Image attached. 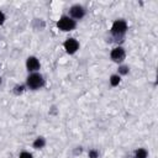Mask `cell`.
Returning a JSON list of instances; mask_svg holds the SVG:
<instances>
[{
    "mask_svg": "<svg viewBox=\"0 0 158 158\" xmlns=\"http://www.w3.org/2000/svg\"><path fill=\"white\" fill-rule=\"evenodd\" d=\"M25 85L28 90L37 91V90L42 89L46 85V79L40 72L28 73L27 77H26V80H25Z\"/></svg>",
    "mask_w": 158,
    "mask_h": 158,
    "instance_id": "obj_1",
    "label": "cell"
},
{
    "mask_svg": "<svg viewBox=\"0 0 158 158\" xmlns=\"http://www.w3.org/2000/svg\"><path fill=\"white\" fill-rule=\"evenodd\" d=\"M127 31H128V23L125 19H116L111 23L110 35L114 38H123Z\"/></svg>",
    "mask_w": 158,
    "mask_h": 158,
    "instance_id": "obj_2",
    "label": "cell"
},
{
    "mask_svg": "<svg viewBox=\"0 0 158 158\" xmlns=\"http://www.w3.org/2000/svg\"><path fill=\"white\" fill-rule=\"evenodd\" d=\"M56 26L59 31L62 32H72L73 30L77 28V21H74L72 17H69L68 15H62L57 22H56Z\"/></svg>",
    "mask_w": 158,
    "mask_h": 158,
    "instance_id": "obj_3",
    "label": "cell"
},
{
    "mask_svg": "<svg viewBox=\"0 0 158 158\" xmlns=\"http://www.w3.org/2000/svg\"><path fill=\"white\" fill-rule=\"evenodd\" d=\"M68 16L72 17L74 21H80L83 20L85 16H86V7L81 4H73L70 7H69V12H68Z\"/></svg>",
    "mask_w": 158,
    "mask_h": 158,
    "instance_id": "obj_4",
    "label": "cell"
},
{
    "mask_svg": "<svg viewBox=\"0 0 158 158\" xmlns=\"http://www.w3.org/2000/svg\"><path fill=\"white\" fill-rule=\"evenodd\" d=\"M126 49L122 46H115L110 51V59L116 64H122L126 59Z\"/></svg>",
    "mask_w": 158,
    "mask_h": 158,
    "instance_id": "obj_5",
    "label": "cell"
},
{
    "mask_svg": "<svg viewBox=\"0 0 158 158\" xmlns=\"http://www.w3.org/2000/svg\"><path fill=\"white\" fill-rule=\"evenodd\" d=\"M79 48H80V43H79V41H78L77 38H74V37H68V38H65L64 42H63V49H64L65 53L69 54V56L75 54V53L79 51Z\"/></svg>",
    "mask_w": 158,
    "mask_h": 158,
    "instance_id": "obj_6",
    "label": "cell"
},
{
    "mask_svg": "<svg viewBox=\"0 0 158 158\" xmlns=\"http://www.w3.org/2000/svg\"><path fill=\"white\" fill-rule=\"evenodd\" d=\"M25 65L28 73H36V72H40L41 69V62L36 56H28L26 58Z\"/></svg>",
    "mask_w": 158,
    "mask_h": 158,
    "instance_id": "obj_7",
    "label": "cell"
},
{
    "mask_svg": "<svg viewBox=\"0 0 158 158\" xmlns=\"http://www.w3.org/2000/svg\"><path fill=\"white\" fill-rule=\"evenodd\" d=\"M46 144H47V139H46V137H43V136H37L35 139H33V142H32V148H35V149H43L44 147H46Z\"/></svg>",
    "mask_w": 158,
    "mask_h": 158,
    "instance_id": "obj_8",
    "label": "cell"
},
{
    "mask_svg": "<svg viewBox=\"0 0 158 158\" xmlns=\"http://www.w3.org/2000/svg\"><path fill=\"white\" fill-rule=\"evenodd\" d=\"M121 81H122V78H121L117 73H114V74H111V75L109 77V84H110L112 88L118 86V85L121 84Z\"/></svg>",
    "mask_w": 158,
    "mask_h": 158,
    "instance_id": "obj_9",
    "label": "cell"
},
{
    "mask_svg": "<svg viewBox=\"0 0 158 158\" xmlns=\"http://www.w3.org/2000/svg\"><path fill=\"white\" fill-rule=\"evenodd\" d=\"M26 90H27L26 85H25V84H20V83L15 84V85H14V88H12V93H14V95H16V96L22 95Z\"/></svg>",
    "mask_w": 158,
    "mask_h": 158,
    "instance_id": "obj_10",
    "label": "cell"
},
{
    "mask_svg": "<svg viewBox=\"0 0 158 158\" xmlns=\"http://www.w3.org/2000/svg\"><path fill=\"white\" fill-rule=\"evenodd\" d=\"M121 78L122 77H126V75H128L130 74V67L127 65V64H125V63H122V64H118V67H117V72H116Z\"/></svg>",
    "mask_w": 158,
    "mask_h": 158,
    "instance_id": "obj_11",
    "label": "cell"
},
{
    "mask_svg": "<svg viewBox=\"0 0 158 158\" xmlns=\"http://www.w3.org/2000/svg\"><path fill=\"white\" fill-rule=\"evenodd\" d=\"M148 157V151L143 147H138L133 152V158H147Z\"/></svg>",
    "mask_w": 158,
    "mask_h": 158,
    "instance_id": "obj_12",
    "label": "cell"
},
{
    "mask_svg": "<svg viewBox=\"0 0 158 158\" xmlns=\"http://www.w3.org/2000/svg\"><path fill=\"white\" fill-rule=\"evenodd\" d=\"M100 157V152L96 148H90L88 151V158H99Z\"/></svg>",
    "mask_w": 158,
    "mask_h": 158,
    "instance_id": "obj_13",
    "label": "cell"
},
{
    "mask_svg": "<svg viewBox=\"0 0 158 158\" xmlns=\"http://www.w3.org/2000/svg\"><path fill=\"white\" fill-rule=\"evenodd\" d=\"M19 158H33V154L28 151H22V152H20Z\"/></svg>",
    "mask_w": 158,
    "mask_h": 158,
    "instance_id": "obj_14",
    "label": "cell"
},
{
    "mask_svg": "<svg viewBox=\"0 0 158 158\" xmlns=\"http://www.w3.org/2000/svg\"><path fill=\"white\" fill-rule=\"evenodd\" d=\"M5 21H6V15L4 14L2 10H0V26H2L5 23Z\"/></svg>",
    "mask_w": 158,
    "mask_h": 158,
    "instance_id": "obj_15",
    "label": "cell"
},
{
    "mask_svg": "<svg viewBox=\"0 0 158 158\" xmlns=\"http://www.w3.org/2000/svg\"><path fill=\"white\" fill-rule=\"evenodd\" d=\"M81 152H83V147H81V146L75 147V149H74V154H80Z\"/></svg>",
    "mask_w": 158,
    "mask_h": 158,
    "instance_id": "obj_16",
    "label": "cell"
},
{
    "mask_svg": "<svg viewBox=\"0 0 158 158\" xmlns=\"http://www.w3.org/2000/svg\"><path fill=\"white\" fill-rule=\"evenodd\" d=\"M1 83H2V78H1V75H0V85H1Z\"/></svg>",
    "mask_w": 158,
    "mask_h": 158,
    "instance_id": "obj_17",
    "label": "cell"
}]
</instances>
